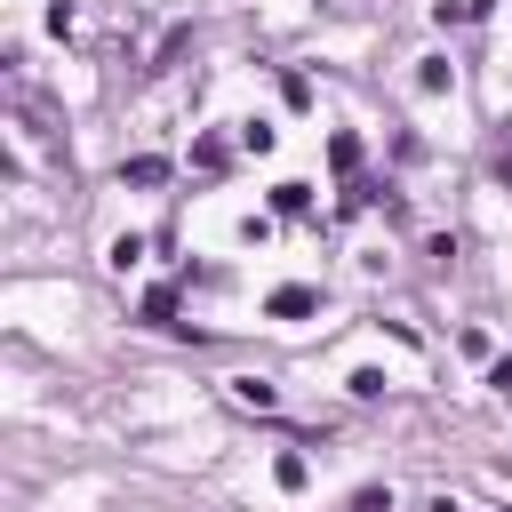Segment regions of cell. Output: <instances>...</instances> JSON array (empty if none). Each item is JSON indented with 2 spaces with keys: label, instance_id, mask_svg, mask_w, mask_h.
<instances>
[{
  "label": "cell",
  "instance_id": "cell-3",
  "mask_svg": "<svg viewBox=\"0 0 512 512\" xmlns=\"http://www.w3.org/2000/svg\"><path fill=\"white\" fill-rule=\"evenodd\" d=\"M272 208H280V216H304V208H312V184H280Z\"/></svg>",
  "mask_w": 512,
  "mask_h": 512
},
{
  "label": "cell",
  "instance_id": "cell-1",
  "mask_svg": "<svg viewBox=\"0 0 512 512\" xmlns=\"http://www.w3.org/2000/svg\"><path fill=\"white\" fill-rule=\"evenodd\" d=\"M120 176H128V184H168V160H160V152H136Z\"/></svg>",
  "mask_w": 512,
  "mask_h": 512
},
{
  "label": "cell",
  "instance_id": "cell-5",
  "mask_svg": "<svg viewBox=\"0 0 512 512\" xmlns=\"http://www.w3.org/2000/svg\"><path fill=\"white\" fill-rule=\"evenodd\" d=\"M352 512H392V496H384V488H360V504H352Z\"/></svg>",
  "mask_w": 512,
  "mask_h": 512
},
{
  "label": "cell",
  "instance_id": "cell-4",
  "mask_svg": "<svg viewBox=\"0 0 512 512\" xmlns=\"http://www.w3.org/2000/svg\"><path fill=\"white\" fill-rule=\"evenodd\" d=\"M272 312H280V320H296V312H312V288H280V296H272Z\"/></svg>",
  "mask_w": 512,
  "mask_h": 512
},
{
  "label": "cell",
  "instance_id": "cell-2",
  "mask_svg": "<svg viewBox=\"0 0 512 512\" xmlns=\"http://www.w3.org/2000/svg\"><path fill=\"white\" fill-rule=\"evenodd\" d=\"M232 400H248V408H272V400H280V392H272V384H264V376H232Z\"/></svg>",
  "mask_w": 512,
  "mask_h": 512
}]
</instances>
